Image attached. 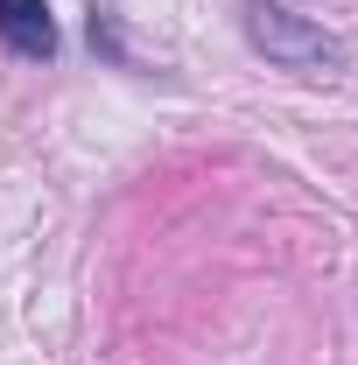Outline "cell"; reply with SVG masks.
<instances>
[{"mask_svg":"<svg viewBox=\"0 0 358 365\" xmlns=\"http://www.w3.org/2000/svg\"><path fill=\"white\" fill-rule=\"evenodd\" d=\"M0 43L14 49V56H29V63L56 56V21H49V7L43 0H0Z\"/></svg>","mask_w":358,"mask_h":365,"instance_id":"2","label":"cell"},{"mask_svg":"<svg viewBox=\"0 0 358 365\" xmlns=\"http://www.w3.org/2000/svg\"><path fill=\"white\" fill-rule=\"evenodd\" d=\"M246 36L267 49L274 63H288V71H323V63H337V56H344L323 29L295 21L288 7H246Z\"/></svg>","mask_w":358,"mask_h":365,"instance_id":"1","label":"cell"}]
</instances>
